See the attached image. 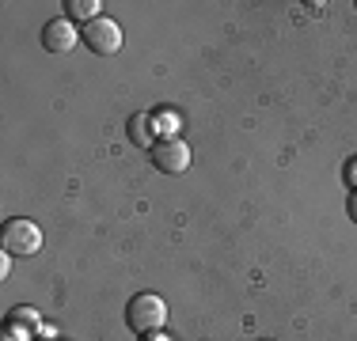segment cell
<instances>
[{"mask_svg": "<svg viewBox=\"0 0 357 341\" xmlns=\"http://www.w3.org/2000/svg\"><path fill=\"white\" fill-rule=\"evenodd\" d=\"M80 38H84V46L99 57H114L118 49H122V27H118L114 19H107V15H99L96 23H88Z\"/></svg>", "mask_w": 357, "mask_h": 341, "instance_id": "obj_3", "label": "cell"}, {"mask_svg": "<svg viewBox=\"0 0 357 341\" xmlns=\"http://www.w3.org/2000/svg\"><path fill=\"white\" fill-rule=\"evenodd\" d=\"M346 212H350V220L357 224V190L350 193V201H346Z\"/></svg>", "mask_w": 357, "mask_h": 341, "instance_id": "obj_12", "label": "cell"}, {"mask_svg": "<svg viewBox=\"0 0 357 341\" xmlns=\"http://www.w3.org/2000/svg\"><path fill=\"white\" fill-rule=\"evenodd\" d=\"M152 167L164 170V175H183L190 167V144L183 136H172V141H156L152 144Z\"/></svg>", "mask_w": 357, "mask_h": 341, "instance_id": "obj_4", "label": "cell"}, {"mask_svg": "<svg viewBox=\"0 0 357 341\" xmlns=\"http://www.w3.org/2000/svg\"><path fill=\"white\" fill-rule=\"evenodd\" d=\"M156 118V133H160V141H172V136H178V114H172V110H160V114H152Z\"/></svg>", "mask_w": 357, "mask_h": 341, "instance_id": "obj_8", "label": "cell"}, {"mask_svg": "<svg viewBox=\"0 0 357 341\" xmlns=\"http://www.w3.org/2000/svg\"><path fill=\"white\" fill-rule=\"evenodd\" d=\"M0 246H4V254H38L42 251V232L35 220L27 216H12L4 220V232H0Z\"/></svg>", "mask_w": 357, "mask_h": 341, "instance_id": "obj_2", "label": "cell"}, {"mask_svg": "<svg viewBox=\"0 0 357 341\" xmlns=\"http://www.w3.org/2000/svg\"><path fill=\"white\" fill-rule=\"evenodd\" d=\"M262 341H270V338H262Z\"/></svg>", "mask_w": 357, "mask_h": 341, "instance_id": "obj_14", "label": "cell"}, {"mask_svg": "<svg viewBox=\"0 0 357 341\" xmlns=\"http://www.w3.org/2000/svg\"><path fill=\"white\" fill-rule=\"evenodd\" d=\"M141 341H175V338H167L164 330H152V334H141Z\"/></svg>", "mask_w": 357, "mask_h": 341, "instance_id": "obj_11", "label": "cell"}, {"mask_svg": "<svg viewBox=\"0 0 357 341\" xmlns=\"http://www.w3.org/2000/svg\"><path fill=\"white\" fill-rule=\"evenodd\" d=\"M346 182L357 190V159H350V164H346Z\"/></svg>", "mask_w": 357, "mask_h": 341, "instance_id": "obj_10", "label": "cell"}, {"mask_svg": "<svg viewBox=\"0 0 357 341\" xmlns=\"http://www.w3.org/2000/svg\"><path fill=\"white\" fill-rule=\"evenodd\" d=\"M76 42H80V34H76L73 19H50L46 27H42V46H46L50 54H69Z\"/></svg>", "mask_w": 357, "mask_h": 341, "instance_id": "obj_5", "label": "cell"}, {"mask_svg": "<svg viewBox=\"0 0 357 341\" xmlns=\"http://www.w3.org/2000/svg\"><path fill=\"white\" fill-rule=\"evenodd\" d=\"M8 322H20V326H38V311H35V307H15V311L8 315Z\"/></svg>", "mask_w": 357, "mask_h": 341, "instance_id": "obj_9", "label": "cell"}, {"mask_svg": "<svg viewBox=\"0 0 357 341\" xmlns=\"http://www.w3.org/2000/svg\"><path fill=\"white\" fill-rule=\"evenodd\" d=\"M8 269H12V254H0V277H8Z\"/></svg>", "mask_w": 357, "mask_h": 341, "instance_id": "obj_13", "label": "cell"}, {"mask_svg": "<svg viewBox=\"0 0 357 341\" xmlns=\"http://www.w3.org/2000/svg\"><path fill=\"white\" fill-rule=\"evenodd\" d=\"M126 322H130L133 334H152V330H164L167 322V303L156 292H137L126 307Z\"/></svg>", "mask_w": 357, "mask_h": 341, "instance_id": "obj_1", "label": "cell"}, {"mask_svg": "<svg viewBox=\"0 0 357 341\" xmlns=\"http://www.w3.org/2000/svg\"><path fill=\"white\" fill-rule=\"evenodd\" d=\"M126 129H130V141L137 144V148H149V152H152V144L160 141L156 118H152V114H133L130 122H126Z\"/></svg>", "mask_w": 357, "mask_h": 341, "instance_id": "obj_6", "label": "cell"}, {"mask_svg": "<svg viewBox=\"0 0 357 341\" xmlns=\"http://www.w3.org/2000/svg\"><path fill=\"white\" fill-rule=\"evenodd\" d=\"M99 8H103V0H65V19L88 27V23L99 19Z\"/></svg>", "mask_w": 357, "mask_h": 341, "instance_id": "obj_7", "label": "cell"}]
</instances>
